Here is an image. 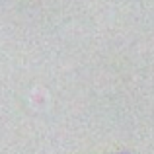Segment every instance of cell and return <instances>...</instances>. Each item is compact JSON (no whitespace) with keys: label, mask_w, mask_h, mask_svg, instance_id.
Here are the masks:
<instances>
[]
</instances>
